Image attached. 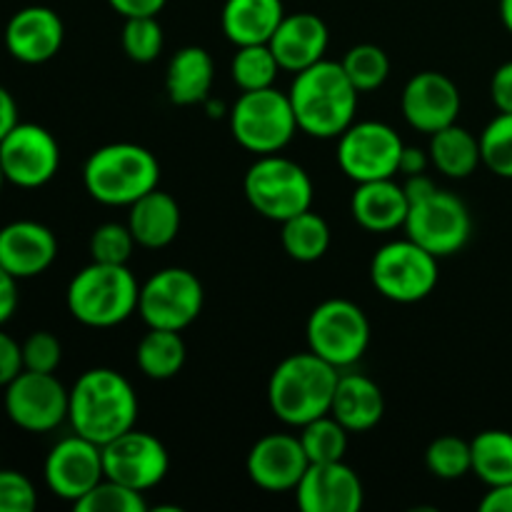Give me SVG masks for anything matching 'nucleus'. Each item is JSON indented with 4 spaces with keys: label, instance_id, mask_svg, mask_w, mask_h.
<instances>
[{
    "label": "nucleus",
    "instance_id": "nucleus-7",
    "mask_svg": "<svg viewBox=\"0 0 512 512\" xmlns=\"http://www.w3.org/2000/svg\"><path fill=\"white\" fill-rule=\"evenodd\" d=\"M230 133L255 155L280 153L298 133L290 95L278 88L245 90L230 110Z\"/></svg>",
    "mask_w": 512,
    "mask_h": 512
},
{
    "label": "nucleus",
    "instance_id": "nucleus-30",
    "mask_svg": "<svg viewBox=\"0 0 512 512\" xmlns=\"http://www.w3.org/2000/svg\"><path fill=\"white\" fill-rule=\"evenodd\" d=\"M280 230V240H283L285 253L298 263H315L323 258L330 248V228L325 218L313 213V208L305 213L288 218Z\"/></svg>",
    "mask_w": 512,
    "mask_h": 512
},
{
    "label": "nucleus",
    "instance_id": "nucleus-21",
    "mask_svg": "<svg viewBox=\"0 0 512 512\" xmlns=\"http://www.w3.org/2000/svg\"><path fill=\"white\" fill-rule=\"evenodd\" d=\"M55 258H58V240L43 223L15 220L0 228V265L13 278H35L45 273Z\"/></svg>",
    "mask_w": 512,
    "mask_h": 512
},
{
    "label": "nucleus",
    "instance_id": "nucleus-50",
    "mask_svg": "<svg viewBox=\"0 0 512 512\" xmlns=\"http://www.w3.org/2000/svg\"><path fill=\"white\" fill-rule=\"evenodd\" d=\"M3 183H5V175H3V168H0V188H3Z\"/></svg>",
    "mask_w": 512,
    "mask_h": 512
},
{
    "label": "nucleus",
    "instance_id": "nucleus-20",
    "mask_svg": "<svg viewBox=\"0 0 512 512\" xmlns=\"http://www.w3.org/2000/svg\"><path fill=\"white\" fill-rule=\"evenodd\" d=\"M63 40V20L53 8H45V5L20 8L5 25V48L25 65L48 63L60 53Z\"/></svg>",
    "mask_w": 512,
    "mask_h": 512
},
{
    "label": "nucleus",
    "instance_id": "nucleus-46",
    "mask_svg": "<svg viewBox=\"0 0 512 512\" xmlns=\"http://www.w3.org/2000/svg\"><path fill=\"white\" fill-rule=\"evenodd\" d=\"M483 512H512V483L488 488L485 498L480 500Z\"/></svg>",
    "mask_w": 512,
    "mask_h": 512
},
{
    "label": "nucleus",
    "instance_id": "nucleus-3",
    "mask_svg": "<svg viewBox=\"0 0 512 512\" xmlns=\"http://www.w3.org/2000/svg\"><path fill=\"white\" fill-rule=\"evenodd\" d=\"M338 380L340 370L310 350L290 355L278 363L268 380L270 410L285 425L303 428L310 420L330 413Z\"/></svg>",
    "mask_w": 512,
    "mask_h": 512
},
{
    "label": "nucleus",
    "instance_id": "nucleus-49",
    "mask_svg": "<svg viewBox=\"0 0 512 512\" xmlns=\"http://www.w3.org/2000/svg\"><path fill=\"white\" fill-rule=\"evenodd\" d=\"M500 20L508 28V33H512V0H500Z\"/></svg>",
    "mask_w": 512,
    "mask_h": 512
},
{
    "label": "nucleus",
    "instance_id": "nucleus-45",
    "mask_svg": "<svg viewBox=\"0 0 512 512\" xmlns=\"http://www.w3.org/2000/svg\"><path fill=\"white\" fill-rule=\"evenodd\" d=\"M18 308V278L0 265V325L8 323Z\"/></svg>",
    "mask_w": 512,
    "mask_h": 512
},
{
    "label": "nucleus",
    "instance_id": "nucleus-5",
    "mask_svg": "<svg viewBox=\"0 0 512 512\" xmlns=\"http://www.w3.org/2000/svg\"><path fill=\"white\" fill-rule=\"evenodd\" d=\"M140 285L128 265L90 263L70 280L68 310L88 328H113L138 310Z\"/></svg>",
    "mask_w": 512,
    "mask_h": 512
},
{
    "label": "nucleus",
    "instance_id": "nucleus-25",
    "mask_svg": "<svg viewBox=\"0 0 512 512\" xmlns=\"http://www.w3.org/2000/svg\"><path fill=\"white\" fill-rule=\"evenodd\" d=\"M180 205L178 200L163 190H150L130 205L128 228L135 243L143 248L158 250L173 243L180 233Z\"/></svg>",
    "mask_w": 512,
    "mask_h": 512
},
{
    "label": "nucleus",
    "instance_id": "nucleus-16",
    "mask_svg": "<svg viewBox=\"0 0 512 512\" xmlns=\"http://www.w3.org/2000/svg\"><path fill=\"white\" fill-rule=\"evenodd\" d=\"M43 473L50 493L68 503H78L105 478L103 445L78 433L63 438L45 458Z\"/></svg>",
    "mask_w": 512,
    "mask_h": 512
},
{
    "label": "nucleus",
    "instance_id": "nucleus-40",
    "mask_svg": "<svg viewBox=\"0 0 512 512\" xmlns=\"http://www.w3.org/2000/svg\"><path fill=\"white\" fill-rule=\"evenodd\" d=\"M23 348V370H35V373H55L63 360V345L48 330H35L25 338Z\"/></svg>",
    "mask_w": 512,
    "mask_h": 512
},
{
    "label": "nucleus",
    "instance_id": "nucleus-44",
    "mask_svg": "<svg viewBox=\"0 0 512 512\" xmlns=\"http://www.w3.org/2000/svg\"><path fill=\"white\" fill-rule=\"evenodd\" d=\"M108 3L123 18H145V15H158L168 0H108Z\"/></svg>",
    "mask_w": 512,
    "mask_h": 512
},
{
    "label": "nucleus",
    "instance_id": "nucleus-26",
    "mask_svg": "<svg viewBox=\"0 0 512 512\" xmlns=\"http://www.w3.org/2000/svg\"><path fill=\"white\" fill-rule=\"evenodd\" d=\"M285 18L283 0H225L220 25L230 43L263 45Z\"/></svg>",
    "mask_w": 512,
    "mask_h": 512
},
{
    "label": "nucleus",
    "instance_id": "nucleus-29",
    "mask_svg": "<svg viewBox=\"0 0 512 512\" xmlns=\"http://www.w3.org/2000/svg\"><path fill=\"white\" fill-rule=\"evenodd\" d=\"M185 343L178 330L150 328L143 335L135 350V360L143 375L150 380H170L183 370L185 365Z\"/></svg>",
    "mask_w": 512,
    "mask_h": 512
},
{
    "label": "nucleus",
    "instance_id": "nucleus-37",
    "mask_svg": "<svg viewBox=\"0 0 512 512\" xmlns=\"http://www.w3.org/2000/svg\"><path fill=\"white\" fill-rule=\"evenodd\" d=\"M73 508L78 512H145L148 503L138 490L103 478L90 493H85L78 503H73Z\"/></svg>",
    "mask_w": 512,
    "mask_h": 512
},
{
    "label": "nucleus",
    "instance_id": "nucleus-4",
    "mask_svg": "<svg viewBox=\"0 0 512 512\" xmlns=\"http://www.w3.org/2000/svg\"><path fill=\"white\" fill-rule=\"evenodd\" d=\"M85 190L103 205H133L160 183V163L148 148L110 143L95 150L83 168Z\"/></svg>",
    "mask_w": 512,
    "mask_h": 512
},
{
    "label": "nucleus",
    "instance_id": "nucleus-14",
    "mask_svg": "<svg viewBox=\"0 0 512 512\" xmlns=\"http://www.w3.org/2000/svg\"><path fill=\"white\" fill-rule=\"evenodd\" d=\"M0 168L8 183L18 188H40L60 168V145L48 128L18 123L0 140Z\"/></svg>",
    "mask_w": 512,
    "mask_h": 512
},
{
    "label": "nucleus",
    "instance_id": "nucleus-28",
    "mask_svg": "<svg viewBox=\"0 0 512 512\" xmlns=\"http://www.w3.org/2000/svg\"><path fill=\"white\" fill-rule=\"evenodd\" d=\"M430 163L443 175L455 180L470 178L483 165L480 155V138H475L470 130L460 128L458 123L438 130L430 135Z\"/></svg>",
    "mask_w": 512,
    "mask_h": 512
},
{
    "label": "nucleus",
    "instance_id": "nucleus-48",
    "mask_svg": "<svg viewBox=\"0 0 512 512\" xmlns=\"http://www.w3.org/2000/svg\"><path fill=\"white\" fill-rule=\"evenodd\" d=\"M428 165H430V153L405 145L403 155H400V173L420 175V173H425V168H428Z\"/></svg>",
    "mask_w": 512,
    "mask_h": 512
},
{
    "label": "nucleus",
    "instance_id": "nucleus-38",
    "mask_svg": "<svg viewBox=\"0 0 512 512\" xmlns=\"http://www.w3.org/2000/svg\"><path fill=\"white\" fill-rule=\"evenodd\" d=\"M123 50L133 63H153L163 50V28L158 23V15L125 18Z\"/></svg>",
    "mask_w": 512,
    "mask_h": 512
},
{
    "label": "nucleus",
    "instance_id": "nucleus-19",
    "mask_svg": "<svg viewBox=\"0 0 512 512\" xmlns=\"http://www.w3.org/2000/svg\"><path fill=\"white\" fill-rule=\"evenodd\" d=\"M298 508L303 512H358L363 508V483L345 460L310 463L295 488Z\"/></svg>",
    "mask_w": 512,
    "mask_h": 512
},
{
    "label": "nucleus",
    "instance_id": "nucleus-47",
    "mask_svg": "<svg viewBox=\"0 0 512 512\" xmlns=\"http://www.w3.org/2000/svg\"><path fill=\"white\" fill-rule=\"evenodd\" d=\"M18 123V103H15V98L10 95V90L0 85V140H3Z\"/></svg>",
    "mask_w": 512,
    "mask_h": 512
},
{
    "label": "nucleus",
    "instance_id": "nucleus-33",
    "mask_svg": "<svg viewBox=\"0 0 512 512\" xmlns=\"http://www.w3.org/2000/svg\"><path fill=\"white\" fill-rule=\"evenodd\" d=\"M278 60H275L273 50L268 43L263 45H243L235 53L233 63H230V75L233 83L240 90H263L273 88L275 78H278Z\"/></svg>",
    "mask_w": 512,
    "mask_h": 512
},
{
    "label": "nucleus",
    "instance_id": "nucleus-43",
    "mask_svg": "<svg viewBox=\"0 0 512 512\" xmlns=\"http://www.w3.org/2000/svg\"><path fill=\"white\" fill-rule=\"evenodd\" d=\"M490 98L500 113H512V60L500 65L490 80Z\"/></svg>",
    "mask_w": 512,
    "mask_h": 512
},
{
    "label": "nucleus",
    "instance_id": "nucleus-1",
    "mask_svg": "<svg viewBox=\"0 0 512 512\" xmlns=\"http://www.w3.org/2000/svg\"><path fill=\"white\" fill-rule=\"evenodd\" d=\"M288 95L298 130L310 138H340L355 123L360 93L350 83L343 65L333 60L323 58L295 73Z\"/></svg>",
    "mask_w": 512,
    "mask_h": 512
},
{
    "label": "nucleus",
    "instance_id": "nucleus-23",
    "mask_svg": "<svg viewBox=\"0 0 512 512\" xmlns=\"http://www.w3.org/2000/svg\"><path fill=\"white\" fill-rule=\"evenodd\" d=\"M408 210L410 203L405 188L393 178L358 183V190L350 200V213L355 223L370 233H390V230L403 228Z\"/></svg>",
    "mask_w": 512,
    "mask_h": 512
},
{
    "label": "nucleus",
    "instance_id": "nucleus-41",
    "mask_svg": "<svg viewBox=\"0 0 512 512\" xmlns=\"http://www.w3.org/2000/svg\"><path fill=\"white\" fill-rule=\"evenodd\" d=\"M38 493L18 470H0V512H33Z\"/></svg>",
    "mask_w": 512,
    "mask_h": 512
},
{
    "label": "nucleus",
    "instance_id": "nucleus-2",
    "mask_svg": "<svg viewBox=\"0 0 512 512\" xmlns=\"http://www.w3.org/2000/svg\"><path fill=\"white\" fill-rule=\"evenodd\" d=\"M68 420L75 433L105 445L135 428L138 395L118 370H85L70 388Z\"/></svg>",
    "mask_w": 512,
    "mask_h": 512
},
{
    "label": "nucleus",
    "instance_id": "nucleus-27",
    "mask_svg": "<svg viewBox=\"0 0 512 512\" xmlns=\"http://www.w3.org/2000/svg\"><path fill=\"white\" fill-rule=\"evenodd\" d=\"M215 80V63L198 45L180 48L165 70V90L175 105L205 103Z\"/></svg>",
    "mask_w": 512,
    "mask_h": 512
},
{
    "label": "nucleus",
    "instance_id": "nucleus-17",
    "mask_svg": "<svg viewBox=\"0 0 512 512\" xmlns=\"http://www.w3.org/2000/svg\"><path fill=\"white\" fill-rule=\"evenodd\" d=\"M400 105L405 120L415 130L433 135L458 120L463 98L458 85L448 75L438 70H423L405 83Z\"/></svg>",
    "mask_w": 512,
    "mask_h": 512
},
{
    "label": "nucleus",
    "instance_id": "nucleus-8",
    "mask_svg": "<svg viewBox=\"0 0 512 512\" xmlns=\"http://www.w3.org/2000/svg\"><path fill=\"white\" fill-rule=\"evenodd\" d=\"M305 338L310 353L343 370L358 363L368 350L370 320L353 300L330 298L310 313Z\"/></svg>",
    "mask_w": 512,
    "mask_h": 512
},
{
    "label": "nucleus",
    "instance_id": "nucleus-35",
    "mask_svg": "<svg viewBox=\"0 0 512 512\" xmlns=\"http://www.w3.org/2000/svg\"><path fill=\"white\" fill-rule=\"evenodd\" d=\"M425 463L435 478L460 480L463 475L473 473V448L458 435H443L428 445Z\"/></svg>",
    "mask_w": 512,
    "mask_h": 512
},
{
    "label": "nucleus",
    "instance_id": "nucleus-9",
    "mask_svg": "<svg viewBox=\"0 0 512 512\" xmlns=\"http://www.w3.org/2000/svg\"><path fill=\"white\" fill-rule=\"evenodd\" d=\"M438 260L415 240H393L373 255L370 280L375 290L393 303H418L438 285Z\"/></svg>",
    "mask_w": 512,
    "mask_h": 512
},
{
    "label": "nucleus",
    "instance_id": "nucleus-10",
    "mask_svg": "<svg viewBox=\"0 0 512 512\" xmlns=\"http://www.w3.org/2000/svg\"><path fill=\"white\" fill-rule=\"evenodd\" d=\"M403 228L410 240L423 245L435 258H448L468 245L473 218L463 198L450 190L435 188L425 198L410 203Z\"/></svg>",
    "mask_w": 512,
    "mask_h": 512
},
{
    "label": "nucleus",
    "instance_id": "nucleus-34",
    "mask_svg": "<svg viewBox=\"0 0 512 512\" xmlns=\"http://www.w3.org/2000/svg\"><path fill=\"white\" fill-rule=\"evenodd\" d=\"M340 65H343V70L348 73L350 83L355 85L358 93L378 90L390 75L388 53L380 45L373 43H360L355 48H350L345 53V58L340 60Z\"/></svg>",
    "mask_w": 512,
    "mask_h": 512
},
{
    "label": "nucleus",
    "instance_id": "nucleus-39",
    "mask_svg": "<svg viewBox=\"0 0 512 512\" xmlns=\"http://www.w3.org/2000/svg\"><path fill=\"white\" fill-rule=\"evenodd\" d=\"M135 245L138 243H135L128 225L120 223L98 225L93 230V235H90V255H93L95 263L128 265Z\"/></svg>",
    "mask_w": 512,
    "mask_h": 512
},
{
    "label": "nucleus",
    "instance_id": "nucleus-13",
    "mask_svg": "<svg viewBox=\"0 0 512 512\" xmlns=\"http://www.w3.org/2000/svg\"><path fill=\"white\" fill-rule=\"evenodd\" d=\"M70 390L55 378V373L23 370L5 385V413L28 433H50L68 420Z\"/></svg>",
    "mask_w": 512,
    "mask_h": 512
},
{
    "label": "nucleus",
    "instance_id": "nucleus-24",
    "mask_svg": "<svg viewBox=\"0 0 512 512\" xmlns=\"http://www.w3.org/2000/svg\"><path fill=\"white\" fill-rule=\"evenodd\" d=\"M330 415L343 425L348 433H365L375 428L385 415L383 390L368 375L348 373L340 375L333 395Z\"/></svg>",
    "mask_w": 512,
    "mask_h": 512
},
{
    "label": "nucleus",
    "instance_id": "nucleus-32",
    "mask_svg": "<svg viewBox=\"0 0 512 512\" xmlns=\"http://www.w3.org/2000/svg\"><path fill=\"white\" fill-rule=\"evenodd\" d=\"M298 438L310 463H335V460H343L348 450V430L330 413L305 423Z\"/></svg>",
    "mask_w": 512,
    "mask_h": 512
},
{
    "label": "nucleus",
    "instance_id": "nucleus-42",
    "mask_svg": "<svg viewBox=\"0 0 512 512\" xmlns=\"http://www.w3.org/2000/svg\"><path fill=\"white\" fill-rule=\"evenodd\" d=\"M23 373V348L0 330V388Z\"/></svg>",
    "mask_w": 512,
    "mask_h": 512
},
{
    "label": "nucleus",
    "instance_id": "nucleus-36",
    "mask_svg": "<svg viewBox=\"0 0 512 512\" xmlns=\"http://www.w3.org/2000/svg\"><path fill=\"white\" fill-rule=\"evenodd\" d=\"M483 165L498 178L512 180V113H498L480 133Z\"/></svg>",
    "mask_w": 512,
    "mask_h": 512
},
{
    "label": "nucleus",
    "instance_id": "nucleus-22",
    "mask_svg": "<svg viewBox=\"0 0 512 512\" xmlns=\"http://www.w3.org/2000/svg\"><path fill=\"white\" fill-rule=\"evenodd\" d=\"M328 25L315 13H293L280 20L278 30L268 40L280 70L300 73L318 60L325 58L328 50Z\"/></svg>",
    "mask_w": 512,
    "mask_h": 512
},
{
    "label": "nucleus",
    "instance_id": "nucleus-15",
    "mask_svg": "<svg viewBox=\"0 0 512 512\" xmlns=\"http://www.w3.org/2000/svg\"><path fill=\"white\" fill-rule=\"evenodd\" d=\"M105 478L145 493L165 480L170 458L155 435L133 428L103 445Z\"/></svg>",
    "mask_w": 512,
    "mask_h": 512
},
{
    "label": "nucleus",
    "instance_id": "nucleus-11",
    "mask_svg": "<svg viewBox=\"0 0 512 512\" xmlns=\"http://www.w3.org/2000/svg\"><path fill=\"white\" fill-rule=\"evenodd\" d=\"M203 283L185 268H163L140 285L138 313L148 328L185 330L203 310Z\"/></svg>",
    "mask_w": 512,
    "mask_h": 512
},
{
    "label": "nucleus",
    "instance_id": "nucleus-18",
    "mask_svg": "<svg viewBox=\"0 0 512 512\" xmlns=\"http://www.w3.org/2000/svg\"><path fill=\"white\" fill-rule=\"evenodd\" d=\"M308 468L310 460L303 443L298 435L288 433H270L260 438L245 460L248 478L268 493L295 490Z\"/></svg>",
    "mask_w": 512,
    "mask_h": 512
},
{
    "label": "nucleus",
    "instance_id": "nucleus-6",
    "mask_svg": "<svg viewBox=\"0 0 512 512\" xmlns=\"http://www.w3.org/2000/svg\"><path fill=\"white\" fill-rule=\"evenodd\" d=\"M245 198L263 218L285 223L313 208V180L308 170L278 153L258 155L243 180Z\"/></svg>",
    "mask_w": 512,
    "mask_h": 512
},
{
    "label": "nucleus",
    "instance_id": "nucleus-12",
    "mask_svg": "<svg viewBox=\"0 0 512 512\" xmlns=\"http://www.w3.org/2000/svg\"><path fill=\"white\" fill-rule=\"evenodd\" d=\"M405 143L390 125L378 120L353 123L338 138V165L355 183L395 178Z\"/></svg>",
    "mask_w": 512,
    "mask_h": 512
},
{
    "label": "nucleus",
    "instance_id": "nucleus-31",
    "mask_svg": "<svg viewBox=\"0 0 512 512\" xmlns=\"http://www.w3.org/2000/svg\"><path fill=\"white\" fill-rule=\"evenodd\" d=\"M473 448V473L488 488L512 483V433L508 430H483L470 440Z\"/></svg>",
    "mask_w": 512,
    "mask_h": 512
}]
</instances>
